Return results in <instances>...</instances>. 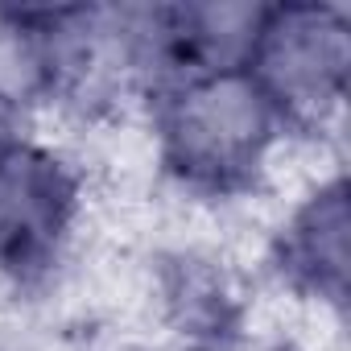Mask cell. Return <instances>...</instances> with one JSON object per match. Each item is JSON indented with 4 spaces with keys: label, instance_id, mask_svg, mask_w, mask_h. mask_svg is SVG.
Returning <instances> with one entry per match:
<instances>
[{
    "label": "cell",
    "instance_id": "6da1fadb",
    "mask_svg": "<svg viewBox=\"0 0 351 351\" xmlns=\"http://www.w3.org/2000/svg\"><path fill=\"white\" fill-rule=\"evenodd\" d=\"M277 108L244 66L195 71L161 104V149L186 182L228 191L265 165Z\"/></svg>",
    "mask_w": 351,
    "mask_h": 351
},
{
    "label": "cell",
    "instance_id": "7a4b0ae2",
    "mask_svg": "<svg viewBox=\"0 0 351 351\" xmlns=\"http://www.w3.org/2000/svg\"><path fill=\"white\" fill-rule=\"evenodd\" d=\"M347 66V21L322 5H285L261 13L244 54V71L256 79L281 120H318L330 104H339Z\"/></svg>",
    "mask_w": 351,
    "mask_h": 351
},
{
    "label": "cell",
    "instance_id": "3957f363",
    "mask_svg": "<svg viewBox=\"0 0 351 351\" xmlns=\"http://www.w3.org/2000/svg\"><path fill=\"white\" fill-rule=\"evenodd\" d=\"M75 173L46 149H13L0 161V265H46L75 215Z\"/></svg>",
    "mask_w": 351,
    "mask_h": 351
},
{
    "label": "cell",
    "instance_id": "277c9868",
    "mask_svg": "<svg viewBox=\"0 0 351 351\" xmlns=\"http://www.w3.org/2000/svg\"><path fill=\"white\" fill-rule=\"evenodd\" d=\"M281 269L310 293L339 302L347 289V195L343 182L322 186L281 236Z\"/></svg>",
    "mask_w": 351,
    "mask_h": 351
},
{
    "label": "cell",
    "instance_id": "5b68a950",
    "mask_svg": "<svg viewBox=\"0 0 351 351\" xmlns=\"http://www.w3.org/2000/svg\"><path fill=\"white\" fill-rule=\"evenodd\" d=\"M21 112H17V99L0 87V161H5L13 149H21Z\"/></svg>",
    "mask_w": 351,
    "mask_h": 351
},
{
    "label": "cell",
    "instance_id": "8992f818",
    "mask_svg": "<svg viewBox=\"0 0 351 351\" xmlns=\"http://www.w3.org/2000/svg\"><path fill=\"white\" fill-rule=\"evenodd\" d=\"M207 351H277L269 343H256V339H236V335H219L207 343Z\"/></svg>",
    "mask_w": 351,
    "mask_h": 351
}]
</instances>
